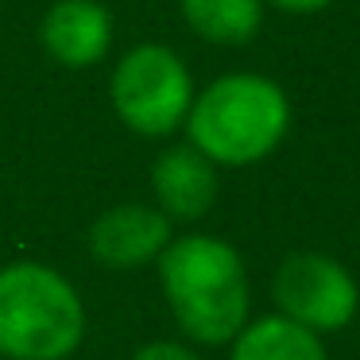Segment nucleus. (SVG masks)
I'll list each match as a JSON object with an SVG mask.
<instances>
[{
  "label": "nucleus",
  "instance_id": "obj_6",
  "mask_svg": "<svg viewBox=\"0 0 360 360\" xmlns=\"http://www.w3.org/2000/svg\"><path fill=\"white\" fill-rule=\"evenodd\" d=\"M174 236V221L151 202H117L89 221L86 248L97 267L109 271H140L155 267Z\"/></svg>",
  "mask_w": 360,
  "mask_h": 360
},
{
  "label": "nucleus",
  "instance_id": "obj_3",
  "mask_svg": "<svg viewBox=\"0 0 360 360\" xmlns=\"http://www.w3.org/2000/svg\"><path fill=\"white\" fill-rule=\"evenodd\" d=\"M89 310L70 275L43 259L0 264V356L74 360L86 345Z\"/></svg>",
  "mask_w": 360,
  "mask_h": 360
},
{
  "label": "nucleus",
  "instance_id": "obj_4",
  "mask_svg": "<svg viewBox=\"0 0 360 360\" xmlns=\"http://www.w3.org/2000/svg\"><path fill=\"white\" fill-rule=\"evenodd\" d=\"M194 94V74L167 43H136L120 55L109 78V101L117 120L143 140H167L182 132Z\"/></svg>",
  "mask_w": 360,
  "mask_h": 360
},
{
  "label": "nucleus",
  "instance_id": "obj_2",
  "mask_svg": "<svg viewBox=\"0 0 360 360\" xmlns=\"http://www.w3.org/2000/svg\"><path fill=\"white\" fill-rule=\"evenodd\" d=\"M186 143L217 167H256L283 148L290 132V97L264 74H221L194 94Z\"/></svg>",
  "mask_w": 360,
  "mask_h": 360
},
{
  "label": "nucleus",
  "instance_id": "obj_7",
  "mask_svg": "<svg viewBox=\"0 0 360 360\" xmlns=\"http://www.w3.org/2000/svg\"><path fill=\"white\" fill-rule=\"evenodd\" d=\"M221 167L210 163L194 143H171L151 163V205L167 213L174 225L202 221L217 205Z\"/></svg>",
  "mask_w": 360,
  "mask_h": 360
},
{
  "label": "nucleus",
  "instance_id": "obj_11",
  "mask_svg": "<svg viewBox=\"0 0 360 360\" xmlns=\"http://www.w3.org/2000/svg\"><path fill=\"white\" fill-rule=\"evenodd\" d=\"M128 360H202V352L182 337H159V341L140 345Z\"/></svg>",
  "mask_w": 360,
  "mask_h": 360
},
{
  "label": "nucleus",
  "instance_id": "obj_1",
  "mask_svg": "<svg viewBox=\"0 0 360 360\" xmlns=\"http://www.w3.org/2000/svg\"><path fill=\"white\" fill-rule=\"evenodd\" d=\"M155 275L174 329L194 349H225L252 318L248 264L225 236H171L155 259Z\"/></svg>",
  "mask_w": 360,
  "mask_h": 360
},
{
  "label": "nucleus",
  "instance_id": "obj_10",
  "mask_svg": "<svg viewBox=\"0 0 360 360\" xmlns=\"http://www.w3.org/2000/svg\"><path fill=\"white\" fill-rule=\"evenodd\" d=\"M264 0H179V12L194 35L213 47H244L264 27Z\"/></svg>",
  "mask_w": 360,
  "mask_h": 360
},
{
  "label": "nucleus",
  "instance_id": "obj_8",
  "mask_svg": "<svg viewBox=\"0 0 360 360\" xmlns=\"http://www.w3.org/2000/svg\"><path fill=\"white\" fill-rule=\"evenodd\" d=\"M39 43L58 66L89 70L112 47V12L101 0H55L43 12Z\"/></svg>",
  "mask_w": 360,
  "mask_h": 360
},
{
  "label": "nucleus",
  "instance_id": "obj_9",
  "mask_svg": "<svg viewBox=\"0 0 360 360\" xmlns=\"http://www.w3.org/2000/svg\"><path fill=\"white\" fill-rule=\"evenodd\" d=\"M225 349L229 360H329L326 337L310 333L275 310L248 318Z\"/></svg>",
  "mask_w": 360,
  "mask_h": 360
},
{
  "label": "nucleus",
  "instance_id": "obj_5",
  "mask_svg": "<svg viewBox=\"0 0 360 360\" xmlns=\"http://www.w3.org/2000/svg\"><path fill=\"white\" fill-rule=\"evenodd\" d=\"M275 314L298 321L318 337L341 333L360 314V283L337 256L326 252H290L271 279Z\"/></svg>",
  "mask_w": 360,
  "mask_h": 360
},
{
  "label": "nucleus",
  "instance_id": "obj_12",
  "mask_svg": "<svg viewBox=\"0 0 360 360\" xmlns=\"http://www.w3.org/2000/svg\"><path fill=\"white\" fill-rule=\"evenodd\" d=\"M264 4H275L279 12H290V16H318L333 0H264Z\"/></svg>",
  "mask_w": 360,
  "mask_h": 360
}]
</instances>
